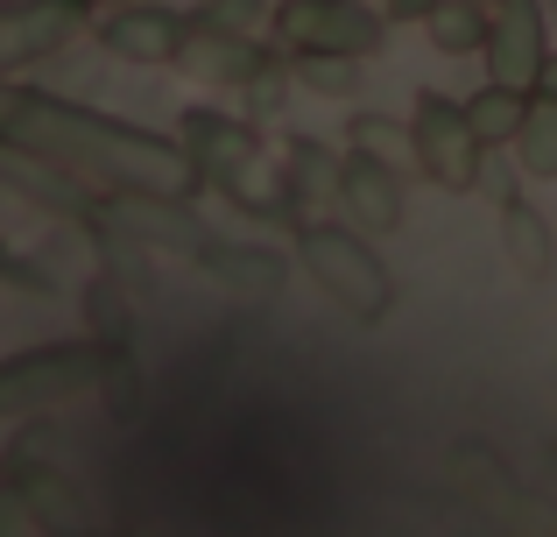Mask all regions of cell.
Wrapping results in <instances>:
<instances>
[{
    "label": "cell",
    "instance_id": "obj_1",
    "mask_svg": "<svg viewBox=\"0 0 557 537\" xmlns=\"http://www.w3.org/2000/svg\"><path fill=\"white\" fill-rule=\"evenodd\" d=\"M0 135L36 149V156H50V163H64L71 178L92 184V192L190 198L205 184L184 142L141 135V127H127V121H107V113L71 107V99H50V93H22V85H0Z\"/></svg>",
    "mask_w": 557,
    "mask_h": 537
},
{
    "label": "cell",
    "instance_id": "obj_2",
    "mask_svg": "<svg viewBox=\"0 0 557 537\" xmlns=\"http://www.w3.org/2000/svg\"><path fill=\"white\" fill-rule=\"evenodd\" d=\"M184 149H190V163H198V178L212 184V192H226L233 206L289 212L283 206V170L269 163V149H261V135L247 121L198 107V113H184Z\"/></svg>",
    "mask_w": 557,
    "mask_h": 537
},
{
    "label": "cell",
    "instance_id": "obj_3",
    "mask_svg": "<svg viewBox=\"0 0 557 537\" xmlns=\"http://www.w3.org/2000/svg\"><path fill=\"white\" fill-rule=\"evenodd\" d=\"M297 255H304V269H311V283L325 290L346 318H360V326L388 318L395 276H388V263H381L360 234H346V227H304V234H297Z\"/></svg>",
    "mask_w": 557,
    "mask_h": 537
},
{
    "label": "cell",
    "instance_id": "obj_4",
    "mask_svg": "<svg viewBox=\"0 0 557 537\" xmlns=\"http://www.w3.org/2000/svg\"><path fill=\"white\" fill-rule=\"evenodd\" d=\"M99 361H107L99 340H57V346H28V354L0 361V417H36L99 389Z\"/></svg>",
    "mask_w": 557,
    "mask_h": 537
},
{
    "label": "cell",
    "instance_id": "obj_5",
    "mask_svg": "<svg viewBox=\"0 0 557 537\" xmlns=\"http://www.w3.org/2000/svg\"><path fill=\"white\" fill-rule=\"evenodd\" d=\"M92 234H113V241H141V248H163V255H198L205 241V220L190 212V198H170V192H99L92 212H85Z\"/></svg>",
    "mask_w": 557,
    "mask_h": 537
},
{
    "label": "cell",
    "instance_id": "obj_6",
    "mask_svg": "<svg viewBox=\"0 0 557 537\" xmlns=\"http://www.w3.org/2000/svg\"><path fill=\"white\" fill-rule=\"evenodd\" d=\"M409 156H417V170L437 184V192H473L487 142L466 127V107H459V99L417 93V113H409Z\"/></svg>",
    "mask_w": 557,
    "mask_h": 537
},
{
    "label": "cell",
    "instance_id": "obj_7",
    "mask_svg": "<svg viewBox=\"0 0 557 537\" xmlns=\"http://www.w3.org/2000/svg\"><path fill=\"white\" fill-rule=\"evenodd\" d=\"M275 36L283 50H339V57H374L388 42V14L360 8V0H283L275 8Z\"/></svg>",
    "mask_w": 557,
    "mask_h": 537
},
{
    "label": "cell",
    "instance_id": "obj_8",
    "mask_svg": "<svg viewBox=\"0 0 557 537\" xmlns=\"http://www.w3.org/2000/svg\"><path fill=\"white\" fill-rule=\"evenodd\" d=\"M544 50H550L544 8H536V0H494V8H487V42H480L487 78L494 85H516V93H536Z\"/></svg>",
    "mask_w": 557,
    "mask_h": 537
},
{
    "label": "cell",
    "instance_id": "obj_9",
    "mask_svg": "<svg viewBox=\"0 0 557 537\" xmlns=\"http://www.w3.org/2000/svg\"><path fill=\"white\" fill-rule=\"evenodd\" d=\"M85 14H92V0H0V78L64 50L85 28Z\"/></svg>",
    "mask_w": 557,
    "mask_h": 537
},
{
    "label": "cell",
    "instance_id": "obj_10",
    "mask_svg": "<svg viewBox=\"0 0 557 537\" xmlns=\"http://www.w3.org/2000/svg\"><path fill=\"white\" fill-rule=\"evenodd\" d=\"M170 64H184L198 85H247L261 64H269V50H261L255 36H240V28H226V22H184V42H177V57Z\"/></svg>",
    "mask_w": 557,
    "mask_h": 537
},
{
    "label": "cell",
    "instance_id": "obj_11",
    "mask_svg": "<svg viewBox=\"0 0 557 537\" xmlns=\"http://www.w3.org/2000/svg\"><path fill=\"white\" fill-rule=\"evenodd\" d=\"M0 184H8L14 198H28V206H50V212H64V220H85L92 212V184H78L64 163H50V156H36V149H22V142H8L0 135Z\"/></svg>",
    "mask_w": 557,
    "mask_h": 537
},
{
    "label": "cell",
    "instance_id": "obj_12",
    "mask_svg": "<svg viewBox=\"0 0 557 537\" xmlns=\"http://www.w3.org/2000/svg\"><path fill=\"white\" fill-rule=\"evenodd\" d=\"M339 206H346V220H360L368 234H395V227H403V178H395V163L354 149L339 163Z\"/></svg>",
    "mask_w": 557,
    "mask_h": 537
},
{
    "label": "cell",
    "instance_id": "obj_13",
    "mask_svg": "<svg viewBox=\"0 0 557 537\" xmlns=\"http://www.w3.org/2000/svg\"><path fill=\"white\" fill-rule=\"evenodd\" d=\"M99 42H107L113 57H127V64H170L177 42H184V22L163 14V8H135V0H121V14L99 28Z\"/></svg>",
    "mask_w": 557,
    "mask_h": 537
},
{
    "label": "cell",
    "instance_id": "obj_14",
    "mask_svg": "<svg viewBox=\"0 0 557 537\" xmlns=\"http://www.w3.org/2000/svg\"><path fill=\"white\" fill-rule=\"evenodd\" d=\"M198 263H205V276H212L219 290H233V297H247V304H261V297H275V290H283V255H275V248H233V241H205Z\"/></svg>",
    "mask_w": 557,
    "mask_h": 537
},
{
    "label": "cell",
    "instance_id": "obj_15",
    "mask_svg": "<svg viewBox=\"0 0 557 537\" xmlns=\"http://www.w3.org/2000/svg\"><path fill=\"white\" fill-rule=\"evenodd\" d=\"M502 255L522 283H550L557 276V241H550V220L522 198H502Z\"/></svg>",
    "mask_w": 557,
    "mask_h": 537
},
{
    "label": "cell",
    "instance_id": "obj_16",
    "mask_svg": "<svg viewBox=\"0 0 557 537\" xmlns=\"http://www.w3.org/2000/svg\"><path fill=\"white\" fill-rule=\"evenodd\" d=\"M318 198H339V170H332V156L318 149V142H289V163H283V206L304 212L318 206Z\"/></svg>",
    "mask_w": 557,
    "mask_h": 537
},
{
    "label": "cell",
    "instance_id": "obj_17",
    "mask_svg": "<svg viewBox=\"0 0 557 537\" xmlns=\"http://www.w3.org/2000/svg\"><path fill=\"white\" fill-rule=\"evenodd\" d=\"M516 156L530 178H557V99L530 93L522 99V121H516Z\"/></svg>",
    "mask_w": 557,
    "mask_h": 537
},
{
    "label": "cell",
    "instance_id": "obj_18",
    "mask_svg": "<svg viewBox=\"0 0 557 537\" xmlns=\"http://www.w3.org/2000/svg\"><path fill=\"white\" fill-rule=\"evenodd\" d=\"M423 28H431V42L445 57H480V42H487V8H480V0H437V8L423 14Z\"/></svg>",
    "mask_w": 557,
    "mask_h": 537
},
{
    "label": "cell",
    "instance_id": "obj_19",
    "mask_svg": "<svg viewBox=\"0 0 557 537\" xmlns=\"http://www.w3.org/2000/svg\"><path fill=\"white\" fill-rule=\"evenodd\" d=\"M522 99L530 93H516V85H480L473 99H466V127H473L487 149H502V142H516V121H522Z\"/></svg>",
    "mask_w": 557,
    "mask_h": 537
},
{
    "label": "cell",
    "instance_id": "obj_20",
    "mask_svg": "<svg viewBox=\"0 0 557 537\" xmlns=\"http://www.w3.org/2000/svg\"><path fill=\"white\" fill-rule=\"evenodd\" d=\"M85 318H92V340L99 346H121L127 332H135L127 297H121V276H92V283H85Z\"/></svg>",
    "mask_w": 557,
    "mask_h": 537
},
{
    "label": "cell",
    "instance_id": "obj_21",
    "mask_svg": "<svg viewBox=\"0 0 557 537\" xmlns=\"http://www.w3.org/2000/svg\"><path fill=\"white\" fill-rule=\"evenodd\" d=\"M297 78L311 85V93H354L360 85V57H339V50H304L297 57Z\"/></svg>",
    "mask_w": 557,
    "mask_h": 537
},
{
    "label": "cell",
    "instance_id": "obj_22",
    "mask_svg": "<svg viewBox=\"0 0 557 537\" xmlns=\"http://www.w3.org/2000/svg\"><path fill=\"white\" fill-rule=\"evenodd\" d=\"M451 481H459L473 502H508V474L487 467V453H480V446H459V453H451Z\"/></svg>",
    "mask_w": 557,
    "mask_h": 537
},
{
    "label": "cell",
    "instance_id": "obj_23",
    "mask_svg": "<svg viewBox=\"0 0 557 537\" xmlns=\"http://www.w3.org/2000/svg\"><path fill=\"white\" fill-rule=\"evenodd\" d=\"M99 389H107V403H113L121 417H135V403H141V368L127 361V340L107 346V361H99Z\"/></svg>",
    "mask_w": 557,
    "mask_h": 537
},
{
    "label": "cell",
    "instance_id": "obj_24",
    "mask_svg": "<svg viewBox=\"0 0 557 537\" xmlns=\"http://www.w3.org/2000/svg\"><path fill=\"white\" fill-rule=\"evenodd\" d=\"M36 530H42V516L28 502V488L14 474H0V537H36Z\"/></svg>",
    "mask_w": 557,
    "mask_h": 537
},
{
    "label": "cell",
    "instance_id": "obj_25",
    "mask_svg": "<svg viewBox=\"0 0 557 537\" xmlns=\"http://www.w3.org/2000/svg\"><path fill=\"white\" fill-rule=\"evenodd\" d=\"M354 149L381 156V163H388V156L417 163V156H409V127H388V121H374V113H360V121H354Z\"/></svg>",
    "mask_w": 557,
    "mask_h": 537
},
{
    "label": "cell",
    "instance_id": "obj_26",
    "mask_svg": "<svg viewBox=\"0 0 557 537\" xmlns=\"http://www.w3.org/2000/svg\"><path fill=\"white\" fill-rule=\"evenodd\" d=\"M261 14H269V0H212V8H205V22H226V28H255Z\"/></svg>",
    "mask_w": 557,
    "mask_h": 537
},
{
    "label": "cell",
    "instance_id": "obj_27",
    "mask_svg": "<svg viewBox=\"0 0 557 537\" xmlns=\"http://www.w3.org/2000/svg\"><path fill=\"white\" fill-rule=\"evenodd\" d=\"M473 192H494V198H516V170H508L502 156H480V178H473Z\"/></svg>",
    "mask_w": 557,
    "mask_h": 537
},
{
    "label": "cell",
    "instance_id": "obj_28",
    "mask_svg": "<svg viewBox=\"0 0 557 537\" xmlns=\"http://www.w3.org/2000/svg\"><path fill=\"white\" fill-rule=\"evenodd\" d=\"M536 93L557 99V50H544V71H536Z\"/></svg>",
    "mask_w": 557,
    "mask_h": 537
},
{
    "label": "cell",
    "instance_id": "obj_29",
    "mask_svg": "<svg viewBox=\"0 0 557 537\" xmlns=\"http://www.w3.org/2000/svg\"><path fill=\"white\" fill-rule=\"evenodd\" d=\"M431 8H437V0H388V14H417V22H423Z\"/></svg>",
    "mask_w": 557,
    "mask_h": 537
},
{
    "label": "cell",
    "instance_id": "obj_30",
    "mask_svg": "<svg viewBox=\"0 0 557 537\" xmlns=\"http://www.w3.org/2000/svg\"><path fill=\"white\" fill-rule=\"evenodd\" d=\"M92 8H121V0H92Z\"/></svg>",
    "mask_w": 557,
    "mask_h": 537
},
{
    "label": "cell",
    "instance_id": "obj_31",
    "mask_svg": "<svg viewBox=\"0 0 557 537\" xmlns=\"http://www.w3.org/2000/svg\"><path fill=\"white\" fill-rule=\"evenodd\" d=\"M0 474H8V467H0Z\"/></svg>",
    "mask_w": 557,
    "mask_h": 537
},
{
    "label": "cell",
    "instance_id": "obj_32",
    "mask_svg": "<svg viewBox=\"0 0 557 537\" xmlns=\"http://www.w3.org/2000/svg\"><path fill=\"white\" fill-rule=\"evenodd\" d=\"M0 255H8V248H0Z\"/></svg>",
    "mask_w": 557,
    "mask_h": 537
}]
</instances>
